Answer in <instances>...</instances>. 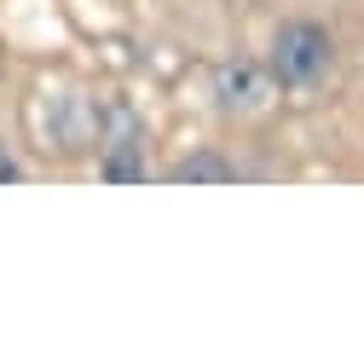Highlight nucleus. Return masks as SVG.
<instances>
[{
	"label": "nucleus",
	"mask_w": 364,
	"mask_h": 364,
	"mask_svg": "<svg viewBox=\"0 0 364 364\" xmlns=\"http://www.w3.org/2000/svg\"><path fill=\"white\" fill-rule=\"evenodd\" d=\"M162 179H173V186H232V179H243V168L225 156V151L203 145V151H191V156L168 162V168H162Z\"/></svg>",
	"instance_id": "obj_4"
},
{
	"label": "nucleus",
	"mask_w": 364,
	"mask_h": 364,
	"mask_svg": "<svg viewBox=\"0 0 364 364\" xmlns=\"http://www.w3.org/2000/svg\"><path fill=\"white\" fill-rule=\"evenodd\" d=\"M99 173L116 179V186H139L151 173L145 168V122L127 105H110L99 116Z\"/></svg>",
	"instance_id": "obj_2"
},
{
	"label": "nucleus",
	"mask_w": 364,
	"mask_h": 364,
	"mask_svg": "<svg viewBox=\"0 0 364 364\" xmlns=\"http://www.w3.org/2000/svg\"><path fill=\"white\" fill-rule=\"evenodd\" d=\"M266 75L278 93H312L324 87V75L336 70V35L318 18H284L266 41Z\"/></svg>",
	"instance_id": "obj_1"
},
{
	"label": "nucleus",
	"mask_w": 364,
	"mask_h": 364,
	"mask_svg": "<svg viewBox=\"0 0 364 364\" xmlns=\"http://www.w3.org/2000/svg\"><path fill=\"white\" fill-rule=\"evenodd\" d=\"M208 93L220 105V116H260L272 105V75L260 58H220L214 64V81H208Z\"/></svg>",
	"instance_id": "obj_3"
},
{
	"label": "nucleus",
	"mask_w": 364,
	"mask_h": 364,
	"mask_svg": "<svg viewBox=\"0 0 364 364\" xmlns=\"http://www.w3.org/2000/svg\"><path fill=\"white\" fill-rule=\"evenodd\" d=\"M18 179H23V162H18L6 145H0V186H18Z\"/></svg>",
	"instance_id": "obj_5"
}]
</instances>
